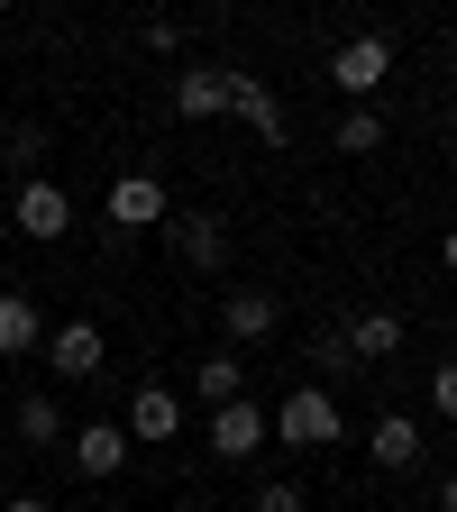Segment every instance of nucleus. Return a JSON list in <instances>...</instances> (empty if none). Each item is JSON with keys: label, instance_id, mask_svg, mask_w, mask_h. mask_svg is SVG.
I'll return each mask as SVG.
<instances>
[{"label": "nucleus", "instance_id": "nucleus-1", "mask_svg": "<svg viewBox=\"0 0 457 512\" xmlns=\"http://www.w3.org/2000/svg\"><path fill=\"white\" fill-rule=\"evenodd\" d=\"M266 430H275L284 448H330V439H348V412L320 394V384H293V394L266 412Z\"/></svg>", "mask_w": 457, "mask_h": 512}, {"label": "nucleus", "instance_id": "nucleus-2", "mask_svg": "<svg viewBox=\"0 0 457 512\" xmlns=\"http://www.w3.org/2000/svg\"><path fill=\"white\" fill-rule=\"evenodd\" d=\"M384 74H394V37H375V28L330 55V83L348 92V110H366V92H384Z\"/></svg>", "mask_w": 457, "mask_h": 512}, {"label": "nucleus", "instance_id": "nucleus-3", "mask_svg": "<svg viewBox=\"0 0 457 512\" xmlns=\"http://www.w3.org/2000/svg\"><path fill=\"white\" fill-rule=\"evenodd\" d=\"M202 439H211V458L247 467V458H256V448H266L275 430H266V412H256V403L238 394V403H220V412H211V430H202Z\"/></svg>", "mask_w": 457, "mask_h": 512}, {"label": "nucleus", "instance_id": "nucleus-4", "mask_svg": "<svg viewBox=\"0 0 457 512\" xmlns=\"http://www.w3.org/2000/svg\"><path fill=\"white\" fill-rule=\"evenodd\" d=\"M101 211H110L119 238H128V229H165V183H156V174H119Z\"/></svg>", "mask_w": 457, "mask_h": 512}, {"label": "nucleus", "instance_id": "nucleus-5", "mask_svg": "<svg viewBox=\"0 0 457 512\" xmlns=\"http://www.w3.org/2000/svg\"><path fill=\"white\" fill-rule=\"evenodd\" d=\"M220 330H229L238 348H256V339H275V330H284V302H275V293H256V284H238V293H220Z\"/></svg>", "mask_w": 457, "mask_h": 512}, {"label": "nucleus", "instance_id": "nucleus-6", "mask_svg": "<svg viewBox=\"0 0 457 512\" xmlns=\"http://www.w3.org/2000/svg\"><path fill=\"white\" fill-rule=\"evenodd\" d=\"M366 458H375L384 476L421 467V421H412V412H375V430H366Z\"/></svg>", "mask_w": 457, "mask_h": 512}, {"label": "nucleus", "instance_id": "nucleus-7", "mask_svg": "<svg viewBox=\"0 0 457 512\" xmlns=\"http://www.w3.org/2000/svg\"><path fill=\"white\" fill-rule=\"evenodd\" d=\"M165 229H174V256H183L192 275H220V266H229V229H220L211 211H192V220H165Z\"/></svg>", "mask_w": 457, "mask_h": 512}, {"label": "nucleus", "instance_id": "nucleus-8", "mask_svg": "<svg viewBox=\"0 0 457 512\" xmlns=\"http://www.w3.org/2000/svg\"><path fill=\"white\" fill-rule=\"evenodd\" d=\"M229 110H238V119H247L266 147H284V101H275L266 83H256V74H238V64H229Z\"/></svg>", "mask_w": 457, "mask_h": 512}, {"label": "nucleus", "instance_id": "nucleus-9", "mask_svg": "<svg viewBox=\"0 0 457 512\" xmlns=\"http://www.w3.org/2000/svg\"><path fill=\"white\" fill-rule=\"evenodd\" d=\"M46 357H55V384H83V375H101V330L92 320H64L46 339Z\"/></svg>", "mask_w": 457, "mask_h": 512}, {"label": "nucleus", "instance_id": "nucleus-10", "mask_svg": "<svg viewBox=\"0 0 457 512\" xmlns=\"http://www.w3.org/2000/svg\"><path fill=\"white\" fill-rule=\"evenodd\" d=\"M119 430H128V448H138V439H174V430H183V403L165 394V384H138V394H128V421H119Z\"/></svg>", "mask_w": 457, "mask_h": 512}, {"label": "nucleus", "instance_id": "nucleus-11", "mask_svg": "<svg viewBox=\"0 0 457 512\" xmlns=\"http://www.w3.org/2000/svg\"><path fill=\"white\" fill-rule=\"evenodd\" d=\"M19 229L28 238H64V229H74V202H64V183H19Z\"/></svg>", "mask_w": 457, "mask_h": 512}, {"label": "nucleus", "instance_id": "nucleus-12", "mask_svg": "<svg viewBox=\"0 0 457 512\" xmlns=\"http://www.w3.org/2000/svg\"><path fill=\"white\" fill-rule=\"evenodd\" d=\"M339 348H348V357H366V366H384V357L403 348V311H357L348 330H339Z\"/></svg>", "mask_w": 457, "mask_h": 512}, {"label": "nucleus", "instance_id": "nucleus-13", "mask_svg": "<svg viewBox=\"0 0 457 512\" xmlns=\"http://www.w3.org/2000/svg\"><path fill=\"white\" fill-rule=\"evenodd\" d=\"M74 467H83V476H119V467H128V430H119V421H83V430H74Z\"/></svg>", "mask_w": 457, "mask_h": 512}, {"label": "nucleus", "instance_id": "nucleus-14", "mask_svg": "<svg viewBox=\"0 0 457 512\" xmlns=\"http://www.w3.org/2000/svg\"><path fill=\"white\" fill-rule=\"evenodd\" d=\"M174 110L183 119H220L229 110V64H192V74L174 83Z\"/></svg>", "mask_w": 457, "mask_h": 512}, {"label": "nucleus", "instance_id": "nucleus-15", "mask_svg": "<svg viewBox=\"0 0 457 512\" xmlns=\"http://www.w3.org/2000/svg\"><path fill=\"white\" fill-rule=\"evenodd\" d=\"M46 339V320H37V302L28 293H0V357H28Z\"/></svg>", "mask_w": 457, "mask_h": 512}, {"label": "nucleus", "instance_id": "nucleus-16", "mask_svg": "<svg viewBox=\"0 0 457 512\" xmlns=\"http://www.w3.org/2000/svg\"><path fill=\"white\" fill-rule=\"evenodd\" d=\"M238 384H247L238 348H211V357H202V403H211V412H220V403H238Z\"/></svg>", "mask_w": 457, "mask_h": 512}, {"label": "nucleus", "instance_id": "nucleus-17", "mask_svg": "<svg viewBox=\"0 0 457 512\" xmlns=\"http://www.w3.org/2000/svg\"><path fill=\"white\" fill-rule=\"evenodd\" d=\"M10 421H19V439H37V448H55V439H74V430H64V412H55V394H28V403H19Z\"/></svg>", "mask_w": 457, "mask_h": 512}, {"label": "nucleus", "instance_id": "nucleus-18", "mask_svg": "<svg viewBox=\"0 0 457 512\" xmlns=\"http://www.w3.org/2000/svg\"><path fill=\"white\" fill-rule=\"evenodd\" d=\"M330 147H348V156H375V147H384V119H375V110H339V138H330Z\"/></svg>", "mask_w": 457, "mask_h": 512}, {"label": "nucleus", "instance_id": "nucleus-19", "mask_svg": "<svg viewBox=\"0 0 457 512\" xmlns=\"http://www.w3.org/2000/svg\"><path fill=\"white\" fill-rule=\"evenodd\" d=\"M0 156H10V165H37V156H46V128H28V119H19L10 138H0Z\"/></svg>", "mask_w": 457, "mask_h": 512}, {"label": "nucleus", "instance_id": "nucleus-20", "mask_svg": "<svg viewBox=\"0 0 457 512\" xmlns=\"http://www.w3.org/2000/svg\"><path fill=\"white\" fill-rule=\"evenodd\" d=\"M256 512H302V485H284V476L256 485Z\"/></svg>", "mask_w": 457, "mask_h": 512}, {"label": "nucleus", "instance_id": "nucleus-21", "mask_svg": "<svg viewBox=\"0 0 457 512\" xmlns=\"http://www.w3.org/2000/svg\"><path fill=\"white\" fill-rule=\"evenodd\" d=\"M430 403H439V421H457V366H439V375H430Z\"/></svg>", "mask_w": 457, "mask_h": 512}, {"label": "nucleus", "instance_id": "nucleus-22", "mask_svg": "<svg viewBox=\"0 0 457 512\" xmlns=\"http://www.w3.org/2000/svg\"><path fill=\"white\" fill-rule=\"evenodd\" d=\"M439 266H448V275H457V220H448V238H439Z\"/></svg>", "mask_w": 457, "mask_h": 512}, {"label": "nucleus", "instance_id": "nucleus-23", "mask_svg": "<svg viewBox=\"0 0 457 512\" xmlns=\"http://www.w3.org/2000/svg\"><path fill=\"white\" fill-rule=\"evenodd\" d=\"M0 512H55V503L46 494H19V503H0Z\"/></svg>", "mask_w": 457, "mask_h": 512}, {"label": "nucleus", "instance_id": "nucleus-24", "mask_svg": "<svg viewBox=\"0 0 457 512\" xmlns=\"http://www.w3.org/2000/svg\"><path fill=\"white\" fill-rule=\"evenodd\" d=\"M439 512H457V467H448V476H439Z\"/></svg>", "mask_w": 457, "mask_h": 512}, {"label": "nucleus", "instance_id": "nucleus-25", "mask_svg": "<svg viewBox=\"0 0 457 512\" xmlns=\"http://www.w3.org/2000/svg\"><path fill=\"white\" fill-rule=\"evenodd\" d=\"M448 128H457V101H448Z\"/></svg>", "mask_w": 457, "mask_h": 512}]
</instances>
